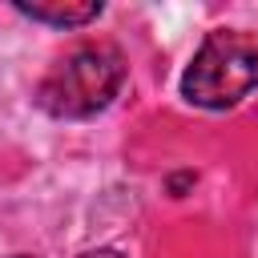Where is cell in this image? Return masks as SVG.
Wrapping results in <instances>:
<instances>
[{"instance_id":"2","label":"cell","mask_w":258,"mask_h":258,"mask_svg":"<svg viewBox=\"0 0 258 258\" xmlns=\"http://www.w3.org/2000/svg\"><path fill=\"white\" fill-rule=\"evenodd\" d=\"M258 85V40L242 28H214L189 69L181 73V97L202 109H230Z\"/></svg>"},{"instance_id":"1","label":"cell","mask_w":258,"mask_h":258,"mask_svg":"<svg viewBox=\"0 0 258 258\" xmlns=\"http://www.w3.org/2000/svg\"><path fill=\"white\" fill-rule=\"evenodd\" d=\"M125 85V56L117 44L89 40L69 48L40 81L36 105L52 117H93Z\"/></svg>"},{"instance_id":"5","label":"cell","mask_w":258,"mask_h":258,"mask_svg":"<svg viewBox=\"0 0 258 258\" xmlns=\"http://www.w3.org/2000/svg\"><path fill=\"white\" fill-rule=\"evenodd\" d=\"M16 258H32V254H16Z\"/></svg>"},{"instance_id":"4","label":"cell","mask_w":258,"mask_h":258,"mask_svg":"<svg viewBox=\"0 0 258 258\" xmlns=\"http://www.w3.org/2000/svg\"><path fill=\"white\" fill-rule=\"evenodd\" d=\"M81 258H125V254H117V250H89V254H81Z\"/></svg>"},{"instance_id":"3","label":"cell","mask_w":258,"mask_h":258,"mask_svg":"<svg viewBox=\"0 0 258 258\" xmlns=\"http://www.w3.org/2000/svg\"><path fill=\"white\" fill-rule=\"evenodd\" d=\"M16 12L44 20V24H56V28H81L101 16V0H32V4L16 0Z\"/></svg>"}]
</instances>
